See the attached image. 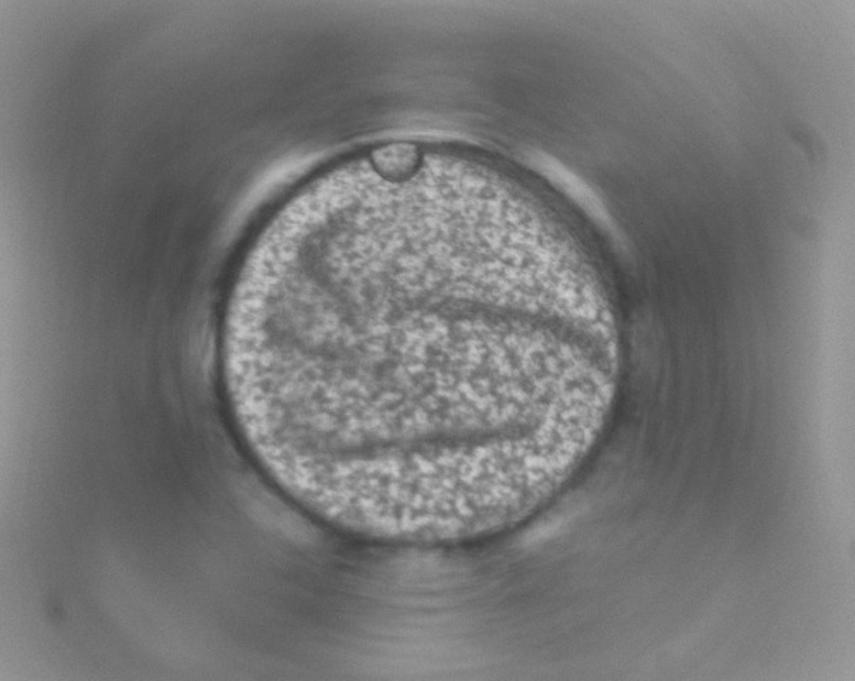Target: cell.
<instances>
[{
  "label": "cell",
  "mask_w": 855,
  "mask_h": 681,
  "mask_svg": "<svg viewBox=\"0 0 855 681\" xmlns=\"http://www.w3.org/2000/svg\"><path fill=\"white\" fill-rule=\"evenodd\" d=\"M420 152L412 144H392L379 147L371 155L376 174L388 182H405L420 168Z\"/></svg>",
  "instance_id": "cell-1"
}]
</instances>
